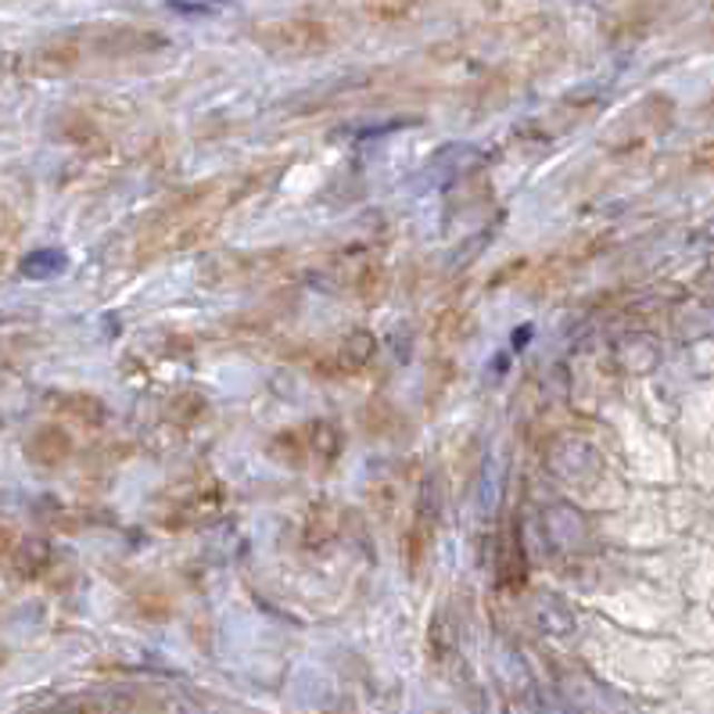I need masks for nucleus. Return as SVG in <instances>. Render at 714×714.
Here are the masks:
<instances>
[{
    "instance_id": "7",
    "label": "nucleus",
    "mask_w": 714,
    "mask_h": 714,
    "mask_svg": "<svg viewBox=\"0 0 714 714\" xmlns=\"http://www.w3.org/2000/svg\"><path fill=\"white\" fill-rule=\"evenodd\" d=\"M373 355H378V338H373L370 331H352L334 355V370L355 373L360 366H366Z\"/></svg>"
},
{
    "instance_id": "11",
    "label": "nucleus",
    "mask_w": 714,
    "mask_h": 714,
    "mask_svg": "<svg viewBox=\"0 0 714 714\" xmlns=\"http://www.w3.org/2000/svg\"><path fill=\"white\" fill-rule=\"evenodd\" d=\"M47 560H51V546H47L43 539H22L19 549H14V571H19L22 578L47 571Z\"/></svg>"
},
{
    "instance_id": "8",
    "label": "nucleus",
    "mask_w": 714,
    "mask_h": 714,
    "mask_svg": "<svg viewBox=\"0 0 714 714\" xmlns=\"http://www.w3.org/2000/svg\"><path fill=\"white\" fill-rule=\"evenodd\" d=\"M338 539V510L331 502H316V507L305 514V525H302V542L310 549H320Z\"/></svg>"
},
{
    "instance_id": "1",
    "label": "nucleus",
    "mask_w": 714,
    "mask_h": 714,
    "mask_svg": "<svg viewBox=\"0 0 714 714\" xmlns=\"http://www.w3.org/2000/svg\"><path fill=\"white\" fill-rule=\"evenodd\" d=\"M255 43L270 55L281 58H302V55H320L331 47V29L320 19H281V22H263L255 26Z\"/></svg>"
},
{
    "instance_id": "10",
    "label": "nucleus",
    "mask_w": 714,
    "mask_h": 714,
    "mask_svg": "<svg viewBox=\"0 0 714 714\" xmlns=\"http://www.w3.org/2000/svg\"><path fill=\"white\" fill-rule=\"evenodd\" d=\"M270 457L287 467H302L310 460V438H305V428L281 431L277 438H270Z\"/></svg>"
},
{
    "instance_id": "2",
    "label": "nucleus",
    "mask_w": 714,
    "mask_h": 714,
    "mask_svg": "<svg viewBox=\"0 0 714 714\" xmlns=\"http://www.w3.org/2000/svg\"><path fill=\"white\" fill-rule=\"evenodd\" d=\"M166 47V37L151 29H134V26H111L97 37V51L101 55H144V51H158Z\"/></svg>"
},
{
    "instance_id": "14",
    "label": "nucleus",
    "mask_w": 714,
    "mask_h": 714,
    "mask_svg": "<svg viewBox=\"0 0 714 714\" xmlns=\"http://www.w3.org/2000/svg\"><path fill=\"white\" fill-rule=\"evenodd\" d=\"M693 162H696V169H714V144H707V148L696 151Z\"/></svg>"
},
{
    "instance_id": "5",
    "label": "nucleus",
    "mask_w": 714,
    "mask_h": 714,
    "mask_svg": "<svg viewBox=\"0 0 714 714\" xmlns=\"http://www.w3.org/2000/svg\"><path fill=\"white\" fill-rule=\"evenodd\" d=\"M502 554H499V581L502 586H525L528 581V557H525V542H521V535H517V528H510L507 535H502Z\"/></svg>"
},
{
    "instance_id": "6",
    "label": "nucleus",
    "mask_w": 714,
    "mask_h": 714,
    "mask_svg": "<svg viewBox=\"0 0 714 714\" xmlns=\"http://www.w3.org/2000/svg\"><path fill=\"white\" fill-rule=\"evenodd\" d=\"M76 61H79V43L55 40V43L37 47V55H32V72L37 76H65L69 69H76Z\"/></svg>"
},
{
    "instance_id": "4",
    "label": "nucleus",
    "mask_w": 714,
    "mask_h": 714,
    "mask_svg": "<svg viewBox=\"0 0 714 714\" xmlns=\"http://www.w3.org/2000/svg\"><path fill=\"white\" fill-rule=\"evenodd\" d=\"M305 438H310V460L331 467L345 449V431L334 424V420H313L305 428Z\"/></svg>"
},
{
    "instance_id": "12",
    "label": "nucleus",
    "mask_w": 714,
    "mask_h": 714,
    "mask_svg": "<svg viewBox=\"0 0 714 714\" xmlns=\"http://www.w3.org/2000/svg\"><path fill=\"white\" fill-rule=\"evenodd\" d=\"M65 270V255L55 252V248H40V252H32L22 258V273L32 281H47V277H58V273Z\"/></svg>"
},
{
    "instance_id": "9",
    "label": "nucleus",
    "mask_w": 714,
    "mask_h": 714,
    "mask_svg": "<svg viewBox=\"0 0 714 714\" xmlns=\"http://www.w3.org/2000/svg\"><path fill=\"white\" fill-rule=\"evenodd\" d=\"M58 410L69 417V420L87 424V428L105 424V417H108V405L97 399V395H90V392H69L65 399H58Z\"/></svg>"
},
{
    "instance_id": "3",
    "label": "nucleus",
    "mask_w": 714,
    "mask_h": 714,
    "mask_svg": "<svg viewBox=\"0 0 714 714\" xmlns=\"http://www.w3.org/2000/svg\"><path fill=\"white\" fill-rule=\"evenodd\" d=\"M69 452H72V438L58 424H47L29 438V460L40 467H58L69 460Z\"/></svg>"
},
{
    "instance_id": "13",
    "label": "nucleus",
    "mask_w": 714,
    "mask_h": 714,
    "mask_svg": "<svg viewBox=\"0 0 714 714\" xmlns=\"http://www.w3.org/2000/svg\"><path fill=\"white\" fill-rule=\"evenodd\" d=\"M202 413H205V399L198 392H180L166 410V417L173 420V424H194Z\"/></svg>"
}]
</instances>
